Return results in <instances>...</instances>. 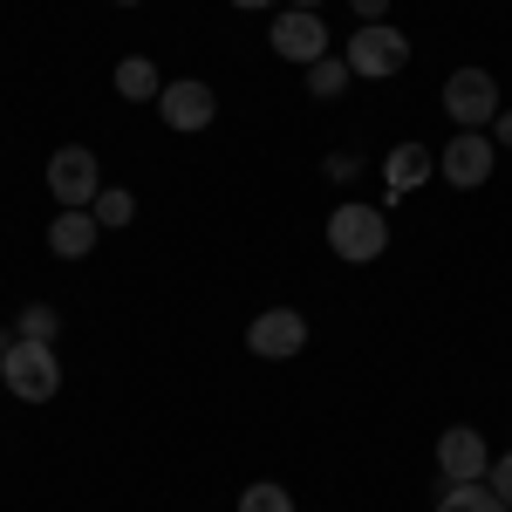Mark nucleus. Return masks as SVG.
<instances>
[{
  "label": "nucleus",
  "instance_id": "1",
  "mask_svg": "<svg viewBox=\"0 0 512 512\" xmlns=\"http://www.w3.org/2000/svg\"><path fill=\"white\" fill-rule=\"evenodd\" d=\"M0 383L14 403H55L62 396V362H55V342H21L0 355Z\"/></svg>",
  "mask_w": 512,
  "mask_h": 512
},
{
  "label": "nucleus",
  "instance_id": "2",
  "mask_svg": "<svg viewBox=\"0 0 512 512\" xmlns=\"http://www.w3.org/2000/svg\"><path fill=\"white\" fill-rule=\"evenodd\" d=\"M383 246H390V219H383V205H335L328 212V253L335 260H349V267H369V260H383Z\"/></svg>",
  "mask_w": 512,
  "mask_h": 512
},
{
  "label": "nucleus",
  "instance_id": "3",
  "mask_svg": "<svg viewBox=\"0 0 512 512\" xmlns=\"http://www.w3.org/2000/svg\"><path fill=\"white\" fill-rule=\"evenodd\" d=\"M499 110H506L499 82L485 76V69H451L444 76V117H451V130H492Z\"/></svg>",
  "mask_w": 512,
  "mask_h": 512
},
{
  "label": "nucleus",
  "instance_id": "4",
  "mask_svg": "<svg viewBox=\"0 0 512 512\" xmlns=\"http://www.w3.org/2000/svg\"><path fill=\"white\" fill-rule=\"evenodd\" d=\"M492 164H499V144L485 130H451V144L437 151V178L451 192H478V185H492Z\"/></svg>",
  "mask_w": 512,
  "mask_h": 512
},
{
  "label": "nucleus",
  "instance_id": "5",
  "mask_svg": "<svg viewBox=\"0 0 512 512\" xmlns=\"http://www.w3.org/2000/svg\"><path fill=\"white\" fill-rule=\"evenodd\" d=\"M103 192V164L89 144H62L55 158H48V198L62 205V212H76V205H96Z\"/></svg>",
  "mask_w": 512,
  "mask_h": 512
},
{
  "label": "nucleus",
  "instance_id": "6",
  "mask_svg": "<svg viewBox=\"0 0 512 512\" xmlns=\"http://www.w3.org/2000/svg\"><path fill=\"white\" fill-rule=\"evenodd\" d=\"M403 62H410V41H403V28H390V21H362L349 35V69L362 82H390Z\"/></svg>",
  "mask_w": 512,
  "mask_h": 512
},
{
  "label": "nucleus",
  "instance_id": "7",
  "mask_svg": "<svg viewBox=\"0 0 512 512\" xmlns=\"http://www.w3.org/2000/svg\"><path fill=\"white\" fill-rule=\"evenodd\" d=\"M267 48H274L280 62H301V69H315L321 55H328V28H321L315 7H280L274 28H267Z\"/></svg>",
  "mask_w": 512,
  "mask_h": 512
},
{
  "label": "nucleus",
  "instance_id": "8",
  "mask_svg": "<svg viewBox=\"0 0 512 512\" xmlns=\"http://www.w3.org/2000/svg\"><path fill=\"white\" fill-rule=\"evenodd\" d=\"M246 349L260 355V362H294V355L308 349V315L301 308H260L253 328H246Z\"/></svg>",
  "mask_w": 512,
  "mask_h": 512
},
{
  "label": "nucleus",
  "instance_id": "9",
  "mask_svg": "<svg viewBox=\"0 0 512 512\" xmlns=\"http://www.w3.org/2000/svg\"><path fill=\"white\" fill-rule=\"evenodd\" d=\"M158 117H164V130L192 137V130H205V123L219 117V96H212V82L178 76V82H164V96H158Z\"/></svg>",
  "mask_w": 512,
  "mask_h": 512
},
{
  "label": "nucleus",
  "instance_id": "10",
  "mask_svg": "<svg viewBox=\"0 0 512 512\" xmlns=\"http://www.w3.org/2000/svg\"><path fill=\"white\" fill-rule=\"evenodd\" d=\"M437 472H444V485H472V478H485L492 472L485 437H478L472 424H451V431L437 437Z\"/></svg>",
  "mask_w": 512,
  "mask_h": 512
},
{
  "label": "nucleus",
  "instance_id": "11",
  "mask_svg": "<svg viewBox=\"0 0 512 512\" xmlns=\"http://www.w3.org/2000/svg\"><path fill=\"white\" fill-rule=\"evenodd\" d=\"M96 233H103V226H96L89 205L55 212V219H48V253H55V260H89V253H96Z\"/></svg>",
  "mask_w": 512,
  "mask_h": 512
},
{
  "label": "nucleus",
  "instance_id": "12",
  "mask_svg": "<svg viewBox=\"0 0 512 512\" xmlns=\"http://www.w3.org/2000/svg\"><path fill=\"white\" fill-rule=\"evenodd\" d=\"M437 178V151L431 144H396L390 158H383V185H390V198L417 192V185H431Z\"/></svg>",
  "mask_w": 512,
  "mask_h": 512
},
{
  "label": "nucleus",
  "instance_id": "13",
  "mask_svg": "<svg viewBox=\"0 0 512 512\" xmlns=\"http://www.w3.org/2000/svg\"><path fill=\"white\" fill-rule=\"evenodd\" d=\"M117 96H123V103H158V96H164L158 62H151V55H123V62H117Z\"/></svg>",
  "mask_w": 512,
  "mask_h": 512
},
{
  "label": "nucleus",
  "instance_id": "14",
  "mask_svg": "<svg viewBox=\"0 0 512 512\" xmlns=\"http://www.w3.org/2000/svg\"><path fill=\"white\" fill-rule=\"evenodd\" d=\"M437 512H506V506H499V492H492L485 478H472V485H444Z\"/></svg>",
  "mask_w": 512,
  "mask_h": 512
},
{
  "label": "nucleus",
  "instance_id": "15",
  "mask_svg": "<svg viewBox=\"0 0 512 512\" xmlns=\"http://www.w3.org/2000/svg\"><path fill=\"white\" fill-rule=\"evenodd\" d=\"M349 55H321L315 69H308V96H321V103H335V96H342V89H349Z\"/></svg>",
  "mask_w": 512,
  "mask_h": 512
},
{
  "label": "nucleus",
  "instance_id": "16",
  "mask_svg": "<svg viewBox=\"0 0 512 512\" xmlns=\"http://www.w3.org/2000/svg\"><path fill=\"white\" fill-rule=\"evenodd\" d=\"M239 512H294V492H287L280 478H253V485L239 492Z\"/></svg>",
  "mask_w": 512,
  "mask_h": 512
},
{
  "label": "nucleus",
  "instance_id": "17",
  "mask_svg": "<svg viewBox=\"0 0 512 512\" xmlns=\"http://www.w3.org/2000/svg\"><path fill=\"white\" fill-rule=\"evenodd\" d=\"M14 335H21V342H55V335H62V315H55L48 301H35V308L14 315Z\"/></svg>",
  "mask_w": 512,
  "mask_h": 512
},
{
  "label": "nucleus",
  "instance_id": "18",
  "mask_svg": "<svg viewBox=\"0 0 512 512\" xmlns=\"http://www.w3.org/2000/svg\"><path fill=\"white\" fill-rule=\"evenodd\" d=\"M89 212H96V226H130V219H137V198L123 192V185H103Z\"/></svg>",
  "mask_w": 512,
  "mask_h": 512
},
{
  "label": "nucleus",
  "instance_id": "19",
  "mask_svg": "<svg viewBox=\"0 0 512 512\" xmlns=\"http://www.w3.org/2000/svg\"><path fill=\"white\" fill-rule=\"evenodd\" d=\"M485 485H492V492H499V506L512 512V451H499V458H492V472H485Z\"/></svg>",
  "mask_w": 512,
  "mask_h": 512
},
{
  "label": "nucleus",
  "instance_id": "20",
  "mask_svg": "<svg viewBox=\"0 0 512 512\" xmlns=\"http://www.w3.org/2000/svg\"><path fill=\"white\" fill-rule=\"evenodd\" d=\"M355 171H362V164H355L349 151H335V158H328V178H335V185H355Z\"/></svg>",
  "mask_w": 512,
  "mask_h": 512
},
{
  "label": "nucleus",
  "instance_id": "21",
  "mask_svg": "<svg viewBox=\"0 0 512 512\" xmlns=\"http://www.w3.org/2000/svg\"><path fill=\"white\" fill-rule=\"evenodd\" d=\"M355 21H390V0H349Z\"/></svg>",
  "mask_w": 512,
  "mask_h": 512
},
{
  "label": "nucleus",
  "instance_id": "22",
  "mask_svg": "<svg viewBox=\"0 0 512 512\" xmlns=\"http://www.w3.org/2000/svg\"><path fill=\"white\" fill-rule=\"evenodd\" d=\"M485 137H492V144H499V151H512V110H499V117H492V130H485Z\"/></svg>",
  "mask_w": 512,
  "mask_h": 512
},
{
  "label": "nucleus",
  "instance_id": "23",
  "mask_svg": "<svg viewBox=\"0 0 512 512\" xmlns=\"http://www.w3.org/2000/svg\"><path fill=\"white\" fill-rule=\"evenodd\" d=\"M239 14H260V7H274V0H233Z\"/></svg>",
  "mask_w": 512,
  "mask_h": 512
},
{
  "label": "nucleus",
  "instance_id": "24",
  "mask_svg": "<svg viewBox=\"0 0 512 512\" xmlns=\"http://www.w3.org/2000/svg\"><path fill=\"white\" fill-rule=\"evenodd\" d=\"M7 349H14V335H7V328H0V355H7Z\"/></svg>",
  "mask_w": 512,
  "mask_h": 512
},
{
  "label": "nucleus",
  "instance_id": "25",
  "mask_svg": "<svg viewBox=\"0 0 512 512\" xmlns=\"http://www.w3.org/2000/svg\"><path fill=\"white\" fill-rule=\"evenodd\" d=\"M287 7H315V14H321V0H287Z\"/></svg>",
  "mask_w": 512,
  "mask_h": 512
},
{
  "label": "nucleus",
  "instance_id": "26",
  "mask_svg": "<svg viewBox=\"0 0 512 512\" xmlns=\"http://www.w3.org/2000/svg\"><path fill=\"white\" fill-rule=\"evenodd\" d=\"M117 7H144V0H117Z\"/></svg>",
  "mask_w": 512,
  "mask_h": 512
}]
</instances>
